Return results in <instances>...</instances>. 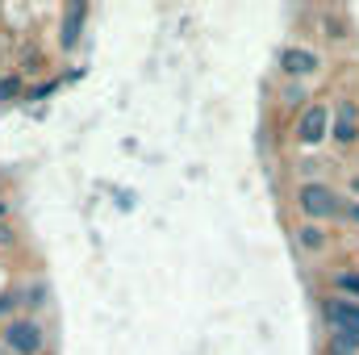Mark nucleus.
Instances as JSON below:
<instances>
[{
  "label": "nucleus",
  "instance_id": "f257e3e1",
  "mask_svg": "<svg viewBox=\"0 0 359 355\" xmlns=\"http://www.w3.org/2000/svg\"><path fill=\"white\" fill-rule=\"evenodd\" d=\"M297 205H301V213H305L309 222H322V217H339V213H347V205L339 201V192L326 188V184H305V188L297 192Z\"/></svg>",
  "mask_w": 359,
  "mask_h": 355
},
{
  "label": "nucleus",
  "instance_id": "f03ea898",
  "mask_svg": "<svg viewBox=\"0 0 359 355\" xmlns=\"http://www.w3.org/2000/svg\"><path fill=\"white\" fill-rule=\"evenodd\" d=\"M4 347L13 355H38L46 347V335L38 322H8L4 326Z\"/></svg>",
  "mask_w": 359,
  "mask_h": 355
},
{
  "label": "nucleus",
  "instance_id": "7ed1b4c3",
  "mask_svg": "<svg viewBox=\"0 0 359 355\" xmlns=\"http://www.w3.org/2000/svg\"><path fill=\"white\" fill-rule=\"evenodd\" d=\"M334 130H330V109L326 105H309L305 113H301V121H297V142L301 147H318L322 138H330Z\"/></svg>",
  "mask_w": 359,
  "mask_h": 355
},
{
  "label": "nucleus",
  "instance_id": "20e7f679",
  "mask_svg": "<svg viewBox=\"0 0 359 355\" xmlns=\"http://www.w3.org/2000/svg\"><path fill=\"white\" fill-rule=\"evenodd\" d=\"M326 322L334 326V335H355L359 339V301L330 297V301H326Z\"/></svg>",
  "mask_w": 359,
  "mask_h": 355
},
{
  "label": "nucleus",
  "instance_id": "39448f33",
  "mask_svg": "<svg viewBox=\"0 0 359 355\" xmlns=\"http://www.w3.org/2000/svg\"><path fill=\"white\" fill-rule=\"evenodd\" d=\"M280 67H284L288 76H313V72H318V55H313V51H301V46H288V51L280 55Z\"/></svg>",
  "mask_w": 359,
  "mask_h": 355
},
{
  "label": "nucleus",
  "instance_id": "423d86ee",
  "mask_svg": "<svg viewBox=\"0 0 359 355\" xmlns=\"http://www.w3.org/2000/svg\"><path fill=\"white\" fill-rule=\"evenodd\" d=\"M330 138H334V142H343V147H347V142H355V138H359L355 109H351V105H343V113H339V121H334V134H330Z\"/></svg>",
  "mask_w": 359,
  "mask_h": 355
},
{
  "label": "nucleus",
  "instance_id": "0eeeda50",
  "mask_svg": "<svg viewBox=\"0 0 359 355\" xmlns=\"http://www.w3.org/2000/svg\"><path fill=\"white\" fill-rule=\"evenodd\" d=\"M80 25H84V4H67V13H63V46L72 51L76 46V34H80Z\"/></svg>",
  "mask_w": 359,
  "mask_h": 355
},
{
  "label": "nucleus",
  "instance_id": "6e6552de",
  "mask_svg": "<svg viewBox=\"0 0 359 355\" xmlns=\"http://www.w3.org/2000/svg\"><path fill=\"white\" fill-rule=\"evenodd\" d=\"M301 247H305V251H322V247H326V230H322L318 222L301 226Z\"/></svg>",
  "mask_w": 359,
  "mask_h": 355
},
{
  "label": "nucleus",
  "instance_id": "1a4fd4ad",
  "mask_svg": "<svg viewBox=\"0 0 359 355\" xmlns=\"http://www.w3.org/2000/svg\"><path fill=\"white\" fill-rule=\"evenodd\" d=\"M334 284L347 293V301H359V272H343V276H334Z\"/></svg>",
  "mask_w": 359,
  "mask_h": 355
},
{
  "label": "nucleus",
  "instance_id": "9d476101",
  "mask_svg": "<svg viewBox=\"0 0 359 355\" xmlns=\"http://www.w3.org/2000/svg\"><path fill=\"white\" fill-rule=\"evenodd\" d=\"M334 351H339V355H355L359 351V339H355V335H334Z\"/></svg>",
  "mask_w": 359,
  "mask_h": 355
},
{
  "label": "nucleus",
  "instance_id": "9b49d317",
  "mask_svg": "<svg viewBox=\"0 0 359 355\" xmlns=\"http://www.w3.org/2000/svg\"><path fill=\"white\" fill-rule=\"evenodd\" d=\"M17 92H21V80H17V76H4V80H0V100H8V96H17Z\"/></svg>",
  "mask_w": 359,
  "mask_h": 355
},
{
  "label": "nucleus",
  "instance_id": "f8f14e48",
  "mask_svg": "<svg viewBox=\"0 0 359 355\" xmlns=\"http://www.w3.org/2000/svg\"><path fill=\"white\" fill-rule=\"evenodd\" d=\"M347 217H351V222H359V205H347Z\"/></svg>",
  "mask_w": 359,
  "mask_h": 355
},
{
  "label": "nucleus",
  "instance_id": "ddd939ff",
  "mask_svg": "<svg viewBox=\"0 0 359 355\" xmlns=\"http://www.w3.org/2000/svg\"><path fill=\"white\" fill-rule=\"evenodd\" d=\"M351 188H355V192H359V176H355V180H351Z\"/></svg>",
  "mask_w": 359,
  "mask_h": 355
}]
</instances>
